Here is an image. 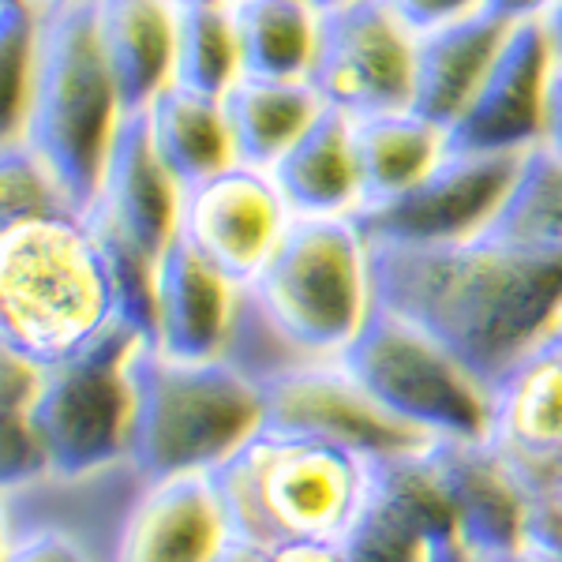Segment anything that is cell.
Wrapping results in <instances>:
<instances>
[{
    "mask_svg": "<svg viewBox=\"0 0 562 562\" xmlns=\"http://www.w3.org/2000/svg\"><path fill=\"white\" fill-rule=\"evenodd\" d=\"M240 76L237 26L229 4H188L177 8V42H173V79L199 94L222 98Z\"/></svg>",
    "mask_w": 562,
    "mask_h": 562,
    "instance_id": "f1b7e54d",
    "label": "cell"
},
{
    "mask_svg": "<svg viewBox=\"0 0 562 562\" xmlns=\"http://www.w3.org/2000/svg\"><path fill=\"white\" fill-rule=\"evenodd\" d=\"M555 68L540 23H514L473 98L447 128L458 150H529L540 143L543 98Z\"/></svg>",
    "mask_w": 562,
    "mask_h": 562,
    "instance_id": "5bb4252c",
    "label": "cell"
},
{
    "mask_svg": "<svg viewBox=\"0 0 562 562\" xmlns=\"http://www.w3.org/2000/svg\"><path fill=\"white\" fill-rule=\"evenodd\" d=\"M124 116L113 71L98 45L94 0L38 4V45L15 128L79 214L90 211L109 143Z\"/></svg>",
    "mask_w": 562,
    "mask_h": 562,
    "instance_id": "3957f363",
    "label": "cell"
},
{
    "mask_svg": "<svg viewBox=\"0 0 562 562\" xmlns=\"http://www.w3.org/2000/svg\"><path fill=\"white\" fill-rule=\"evenodd\" d=\"M143 334L116 330L65 364L42 368L26 420L38 431L49 473L79 476L128 461V352Z\"/></svg>",
    "mask_w": 562,
    "mask_h": 562,
    "instance_id": "ba28073f",
    "label": "cell"
},
{
    "mask_svg": "<svg viewBox=\"0 0 562 562\" xmlns=\"http://www.w3.org/2000/svg\"><path fill=\"white\" fill-rule=\"evenodd\" d=\"M424 562H484V559L473 555V551L458 540V532H447V537H439L431 543L428 559H424Z\"/></svg>",
    "mask_w": 562,
    "mask_h": 562,
    "instance_id": "74e56055",
    "label": "cell"
},
{
    "mask_svg": "<svg viewBox=\"0 0 562 562\" xmlns=\"http://www.w3.org/2000/svg\"><path fill=\"white\" fill-rule=\"evenodd\" d=\"M307 4H312L319 15H326V12H338V8H346V4H357V0H307Z\"/></svg>",
    "mask_w": 562,
    "mask_h": 562,
    "instance_id": "7bdbcfd3",
    "label": "cell"
},
{
    "mask_svg": "<svg viewBox=\"0 0 562 562\" xmlns=\"http://www.w3.org/2000/svg\"><path fill=\"white\" fill-rule=\"evenodd\" d=\"M540 143L548 150H555L562 158V65L555 60L548 79V98H543V128H540Z\"/></svg>",
    "mask_w": 562,
    "mask_h": 562,
    "instance_id": "d590c367",
    "label": "cell"
},
{
    "mask_svg": "<svg viewBox=\"0 0 562 562\" xmlns=\"http://www.w3.org/2000/svg\"><path fill=\"white\" fill-rule=\"evenodd\" d=\"M143 484L147 476L135 473L132 461H116L94 473H49L34 484L4 487V529H60L113 562L116 540Z\"/></svg>",
    "mask_w": 562,
    "mask_h": 562,
    "instance_id": "d6986e66",
    "label": "cell"
},
{
    "mask_svg": "<svg viewBox=\"0 0 562 562\" xmlns=\"http://www.w3.org/2000/svg\"><path fill=\"white\" fill-rule=\"evenodd\" d=\"M267 420L262 428L312 435V439L346 447L360 458L413 454L431 442V435L409 428L368 394L341 360H319L278 383L262 386Z\"/></svg>",
    "mask_w": 562,
    "mask_h": 562,
    "instance_id": "7c38bea8",
    "label": "cell"
},
{
    "mask_svg": "<svg viewBox=\"0 0 562 562\" xmlns=\"http://www.w3.org/2000/svg\"><path fill=\"white\" fill-rule=\"evenodd\" d=\"M371 289L379 307L420 326L476 383L492 386L562 319V251H525L492 237L371 240Z\"/></svg>",
    "mask_w": 562,
    "mask_h": 562,
    "instance_id": "6da1fadb",
    "label": "cell"
},
{
    "mask_svg": "<svg viewBox=\"0 0 562 562\" xmlns=\"http://www.w3.org/2000/svg\"><path fill=\"white\" fill-rule=\"evenodd\" d=\"M237 289L177 233L154 262L150 341L173 357H222Z\"/></svg>",
    "mask_w": 562,
    "mask_h": 562,
    "instance_id": "ffe728a7",
    "label": "cell"
},
{
    "mask_svg": "<svg viewBox=\"0 0 562 562\" xmlns=\"http://www.w3.org/2000/svg\"><path fill=\"white\" fill-rule=\"evenodd\" d=\"M177 8H188V4H233V0H173Z\"/></svg>",
    "mask_w": 562,
    "mask_h": 562,
    "instance_id": "ee69618b",
    "label": "cell"
},
{
    "mask_svg": "<svg viewBox=\"0 0 562 562\" xmlns=\"http://www.w3.org/2000/svg\"><path fill=\"white\" fill-rule=\"evenodd\" d=\"M484 562H562V551L537 548V543H518V548L506 551V555H495V559H484Z\"/></svg>",
    "mask_w": 562,
    "mask_h": 562,
    "instance_id": "f35d334b",
    "label": "cell"
},
{
    "mask_svg": "<svg viewBox=\"0 0 562 562\" xmlns=\"http://www.w3.org/2000/svg\"><path fill=\"white\" fill-rule=\"evenodd\" d=\"M222 360H229L244 379H251L259 390L278 383V379L293 375L307 364H319L307 352L289 338L281 326L270 319V312L262 301L251 293V285L237 289V301H233V319L225 330Z\"/></svg>",
    "mask_w": 562,
    "mask_h": 562,
    "instance_id": "f546056e",
    "label": "cell"
},
{
    "mask_svg": "<svg viewBox=\"0 0 562 562\" xmlns=\"http://www.w3.org/2000/svg\"><path fill=\"white\" fill-rule=\"evenodd\" d=\"M229 540L211 473L161 476L135 495L113 562H214Z\"/></svg>",
    "mask_w": 562,
    "mask_h": 562,
    "instance_id": "ac0fdd59",
    "label": "cell"
},
{
    "mask_svg": "<svg viewBox=\"0 0 562 562\" xmlns=\"http://www.w3.org/2000/svg\"><path fill=\"white\" fill-rule=\"evenodd\" d=\"M214 562H262V548H256V543H244V540H229Z\"/></svg>",
    "mask_w": 562,
    "mask_h": 562,
    "instance_id": "60d3db41",
    "label": "cell"
},
{
    "mask_svg": "<svg viewBox=\"0 0 562 562\" xmlns=\"http://www.w3.org/2000/svg\"><path fill=\"white\" fill-rule=\"evenodd\" d=\"M251 293L312 360H341L375 312L364 225L357 214L293 217Z\"/></svg>",
    "mask_w": 562,
    "mask_h": 562,
    "instance_id": "8992f818",
    "label": "cell"
},
{
    "mask_svg": "<svg viewBox=\"0 0 562 562\" xmlns=\"http://www.w3.org/2000/svg\"><path fill=\"white\" fill-rule=\"evenodd\" d=\"M525 150H458L447 147L431 173L405 195L357 214L371 240L439 244L480 237L510 188Z\"/></svg>",
    "mask_w": 562,
    "mask_h": 562,
    "instance_id": "8fae6325",
    "label": "cell"
},
{
    "mask_svg": "<svg viewBox=\"0 0 562 562\" xmlns=\"http://www.w3.org/2000/svg\"><path fill=\"white\" fill-rule=\"evenodd\" d=\"M222 109L237 161L256 169H274L281 154L312 128L326 102L307 76L281 79L240 71L222 94Z\"/></svg>",
    "mask_w": 562,
    "mask_h": 562,
    "instance_id": "d4e9b609",
    "label": "cell"
},
{
    "mask_svg": "<svg viewBox=\"0 0 562 562\" xmlns=\"http://www.w3.org/2000/svg\"><path fill=\"white\" fill-rule=\"evenodd\" d=\"M38 45V4L34 0H4L0 8V60H4V135L15 128L34 68Z\"/></svg>",
    "mask_w": 562,
    "mask_h": 562,
    "instance_id": "1f68e13d",
    "label": "cell"
},
{
    "mask_svg": "<svg viewBox=\"0 0 562 562\" xmlns=\"http://www.w3.org/2000/svg\"><path fill=\"white\" fill-rule=\"evenodd\" d=\"M0 562H105L83 540L60 529H4Z\"/></svg>",
    "mask_w": 562,
    "mask_h": 562,
    "instance_id": "d6a6232c",
    "label": "cell"
},
{
    "mask_svg": "<svg viewBox=\"0 0 562 562\" xmlns=\"http://www.w3.org/2000/svg\"><path fill=\"white\" fill-rule=\"evenodd\" d=\"M383 4L409 26L413 34H424V31H435V26H447V23L480 12L484 0H383Z\"/></svg>",
    "mask_w": 562,
    "mask_h": 562,
    "instance_id": "836d02e7",
    "label": "cell"
},
{
    "mask_svg": "<svg viewBox=\"0 0 562 562\" xmlns=\"http://www.w3.org/2000/svg\"><path fill=\"white\" fill-rule=\"evenodd\" d=\"M116 330L135 326L87 214L0 222V352L53 368Z\"/></svg>",
    "mask_w": 562,
    "mask_h": 562,
    "instance_id": "7a4b0ae2",
    "label": "cell"
},
{
    "mask_svg": "<svg viewBox=\"0 0 562 562\" xmlns=\"http://www.w3.org/2000/svg\"><path fill=\"white\" fill-rule=\"evenodd\" d=\"M94 26L124 113L147 109L150 98L173 79L177 4L173 0H94Z\"/></svg>",
    "mask_w": 562,
    "mask_h": 562,
    "instance_id": "7402d4cb",
    "label": "cell"
},
{
    "mask_svg": "<svg viewBox=\"0 0 562 562\" xmlns=\"http://www.w3.org/2000/svg\"><path fill=\"white\" fill-rule=\"evenodd\" d=\"M34 4H49V0H34Z\"/></svg>",
    "mask_w": 562,
    "mask_h": 562,
    "instance_id": "f6af8a7d",
    "label": "cell"
},
{
    "mask_svg": "<svg viewBox=\"0 0 562 562\" xmlns=\"http://www.w3.org/2000/svg\"><path fill=\"white\" fill-rule=\"evenodd\" d=\"M352 154L360 177V211L394 203L416 180L431 173L435 161L447 154V128H439L416 109H386V113L349 116Z\"/></svg>",
    "mask_w": 562,
    "mask_h": 562,
    "instance_id": "cb8c5ba5",
    "label": "cell"
},
{
    "mask_svg": "<svg viewBox=\"0 0 562 562\" xmlns=\"http://www.w3.org/2000/svg\"><path fill=\"white\" fill-rule=\"evenodd\" d=\"M428 461L454 514V532L473 555L495 559L521 543L525 487L487 435L431 439Z\"/></svg>",
    "mask_w": 562,
    "mask_h": 562,
    "instance_id": "e0dca14e",
    "label": "cell"
},
{
    "mask_svg": "<svg viewBox=\"0 0 562 562\" xmlns=\"http://www.w3.org/2000/svg\"><path fill=\"white\" fill-rule=\"evenodd\" d=\"M525 492H543V495H548L551 503H555L559 510H562V461H559L555 469H551L548 476L540 480V484H529V487H525Z\"/></svg>",
    "mask_w": 562,
    "mask_h": 562,
    "instance_id": "b9f144b4",
    "label": "cell"
},
{
    "mask_svg": "<svg viewBox=\"0 0 562 562\" xmlns=\"http://www.w3.org/2000/svg\"><path fill=\"white\" fill-rule=\"evenodd\" d=\"M293 217H341L360 211L352 121L326 105L270 169Z\"/></svg>",
    "mask_w": 562,
    "mask_h": 562,
    "instance_id": "603a6c76",
    "label": "cell"
},
{
    "mask_svg": "<svg viewBox=\"0 0 562 562\" xmlns=\"http://www.w3.org/2000/svg\"><path fill=\"white\" fill-rule=\"evenodd\" d=\"M416 34L383 0H357L319 15V42L307 79L346 116L409 109Z\"/></svg>",
    "mask_w": 562,
    "mask_h": 562,
    "instance_id": "9c48e42d",
    "label": "cell"
},
{
    "mask_svg": "<svg viewBox=\"0 0 562 562\" xmlns=\"http://www.w3.org/2000/svg\"><path fill=\"white\" fill-rule=\"evenodd\" d=\"M341 364L383 409L431 439L487 435V386L420 326L386 307L375 304L352 346L341 352Z\"/></svg>",
    "mask_w": 562,
    "mask_h": 562,
    "instance_id": "52a82bcc",
    "label": "cell"
},
{
    "mask_svg": "<svg viewBox=\"0 0 562 562\" xmlns=\"http://www.w3.org/2000/svg\"><path fill=\"white\" fill-rule=\"evenodd\" d=\"M540 26H543V38H548V45H551V57L562 65V0L551 8L548 15H543Z\"/></svg>",
    "mask_w": 562,
    "mask_h": 562,
    "instance_id": "ab89813d",
    "label": "cell"
},
{
    "mask_svg": "<svg viewBox=\"0 0 562 562\" xmlns=\"http://www.w3.org/2000/svg\"><path fill=\"white\" fill-rule=\"evenodd\" d=\"M177 217L180 188L150 147L143 109H132L121 116L113 143H109L87 222L105 237L128 244L132 251L158 262L166 244L177 237Z\"/></svg>",
    "mask_w": 562,
    "mask_h": 562,
    "instance_id": "9a60e30c",
    "label": "cell"
},
{
    "mask_svg": "<svg viewBox=\"0 0 562 562\" xmlns=\"http://www.w3.org/2000/svg\"><path fill=\"white\" fill-rule=\"evenodd\" d=\"M262 562H349V551L346 540H323V537L278 540L270 548H262Z\"/></svg>",
    "mask_w": 562,
    "mask_h": 562,
    "instance_id": "e575fe53",
    "label": "cell"
},
{
    "mask_svg": "<svg viewBox=\"0 0 562 562\" xmlns=\"http://www.w3.org/2000/svg\"><path fill=\"white\" fill-rule=\"evenodd\" d=\"M514 23L498 20L495 12H480L454 20L447 26L416 34L413 45V102L420 116H428L439 128H450L458 113L473 98L476 83L484 79L487 65L495 60L498 45L510 34Z\"/></svg>",
    "mask_w": 562,
    "mask_h": 562,
    "instance_id": "44dd1931",
    "label": "cell"
},
{
    "mask_svg": "<svg viewBox=\"0 0 562 562\" xmlns=\"http://www.w3.org/2000/svg\"><path fill=\"white\" fill-rule=\"evenodd\" d=\"M480 237L525 251H562V158L543 143L521 154L518 173Z\"/></svg>",
    "mask_w": 562,
    "mask_h": 562,
    "instance_id": "83f0119b",
    "label": "cell"
},
{
    "mask_svg": "<svg viewBox=\"0 0 562 562\" xmlns=\"http://www.w3.org/2000/svg\"><path fill=\"white\" fill-rule=\"evenodd\" d=\"M240 71L248 76H307L319 42V12L307 0H233Z\"/></svg>",
    "mask_w": 562,
    "mask_h": 562,
    "instance_id": "4316f807",
    "label": "cell"
},
{
    "mask_svg": "<svg viewBox=\"0 0 562 562\" xmlns=\"http://www.w3.org/2000/svg\"><path fill=\"white\" fill-rule=\"evenodd\" d=\"M143 116H147L150 147L180 192L237 161L222 98L166 83L147 102Z\"/></svg>",
    "mask_w": 562,
    "mask_h": 562,
    "instance_id": "484cf974",
    "label": "cell"
},
{
    "mask_svg": "<svg viewBox=\"0 0 562 562\" xmlns=\"http://www.w3.org/2000/svg\"><path fill=\"white\" fill-rule=\"evenodd\" d=\"M293 211L270 169L233 161L180 192L177 233L233 285H251L285 237Z\"/></svg>",
    "mask_w": 562,
    "mask_h": 562,
    "instance_id": "30bf717a",
    "label": "cell"
},
{
    "mask_svg": "<svg viewBox=\"0 0 562 562\" xmlns=\"http://www.w3.org/2000/svg\"><path fill=\"white\" fill-rule=\"evenodd\" d=\"M128 461L147 480L214 473L262 420V390L222 357H173L150 338L128 352Z\"/></svg>",
    "mask_w": 562,
    "mask_h": 562,
    "instance_id": "277c9868",
    "label": "cell"
},
{
    "mask_svg": "<svg viewBox=\"0 0 562 562\" xmlns=\"http://www.w3.org/2000/svg\"><path fill=\"white\" fill-rule=\"evenodd\" d=\"M447 532H454V514L428 461V447L368 461L364 498L341 537L349 562H424L431 543Z\"/></svg>",
    "mask_w": 562,
    "mask_h": 562,
    "instance_id": "4fadbf2b",
    "label": "cell"
},
{
    "mask_svg": "<svg viewBox=\"0 0 562 562\" xmlns=\"http://www.w3.org/2000/svg\"><path fill=\"white\" fill-rule=\"evenodd\" d=\"M233 540L270 548L278 540H341L368 487V458L312 435L259 428L214 469Z\"/></svg>",
    "mask_w": 562,
    "mask_h": 562,
    "instance_id": "5b68a950",
    "label": "cell"
},
{
    "mask_svg": "<svg viewBox=\"0 0 562 562\" xmlns=\"http://www.w3.org/2000/svg\"><path fill=\"white\" fill-rule=\"evenodd\" d=\"M559 0H484L487 12H495L506 23H540Z\"/></svg>",
    "mask_w": 562,
    "mask_h": 562,
    "instance_id": "8d00e7d4",
    "label": "cell"
},
{
    "mask_svg": "<svg viewBox=\"0 0 562 562\" xmlns=\"http://www.w3.org/2000/svg\"><path fill=\"white\" fill-rule=\"evenodd\" d=\"M60 211H76V206L65 199L53 173L38 161V154L20 139L0 143V222Z\"/></svg>",
    "mask_w": 562,
    "mask_h": 562,
    "instance_id": "4dcf8cb0",
    "label": "cell"
},
{
    "mask_svg": "<svg viewBox=\"0 0 562 562\" xmlns=\"http://www.w3.org/2000/svg\"><path fill=\"white\" fill-rule=\"evenodd\" d=\"M487 439L521 487L540 484L562 461V319L487 386Z\"/></svg>",
    "mask_w": 562,
    "mask_h": 562,
    "instance_id": "2e32d148",
    "label": "cell"
}]
</instances>
